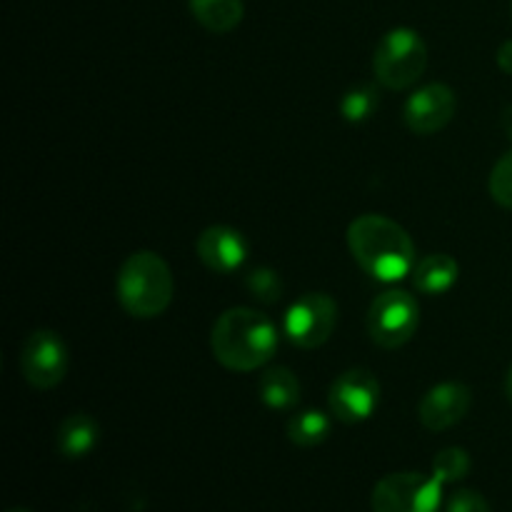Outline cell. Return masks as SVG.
Instances as JSON below:
<instances>
[{"instance_id": "obj_24", "label": "cell", "mask_w": 512, "mask_h": 512, "mask_svg": "<svg viewBox=\"0 0 512 512\" xmlns=\"http://www.w3.org/2000/svg\"><path fill=\"white\" fill-rule=\"evenodd\" d=\"M500 123H503V130L508 133V138L512 140V105H510V108H505L503 120H500Z\"/></svg>"}, {"instance_id": "obj_26", "label": "cell", "mask_w": 512, "mask_h": 512, "mask_svg": "<svg viewBox=\"0 0 512 512\" xmlns=\"http://www.w3.org/2000/svg\"><path fill=\"white\" fill-rule=\"evenodd\" d=\"M8 512H33V510H28V508H10Z\"/></svg>"}, {"instance_id": "obj_10", "label": "cell", "mask_w": 512, "mask_h": 512, "mask_svg": "<svg viewBox=\"0 0 512 512\" xmlns=\"http://www.w3.org/2000/svg\"><path fill=\"white\" fill-rule=\"evenodd\" d=\"M455 110V90L445 83H428L405 100L403 118L415 135H435L453 120Z\"/></svg>"}, {"instance_id": "obj_2", "label": "cell", "mask_w": 512, "mask_h": 512, "mask_svg": "<svg viewBox=\"0 0 512 512\" xmlns=\"http://www.w3.org/2000/svg\"><path fill=\"white\" fill-rule=\"evenodd\" d=\"M278 328L255 308H230L215 320L210 348L223 368L253 373L273 360L278 350Z\"/></svg>"}, {"instance_id": "obj_18", "label": "cell", "mask_w": 512, "mask_h": 512, "mask_svg": "<svg viewBox=\"0 0 512 512\" xmlns=\"http://www.w3.org/2000/svg\"><path fill=\"white\" fill-rule=\"evenodd\" d=\"M380 105V93L375 85L360 83L355 88H350L348 93L340 98V115H343L348 123H365L368 118H373V113Z\"/></svg>"}, {"instance_id": "obj_22", "label": "cell", "mask_w": 512, "mask_h": 512, "mask_svg": "<svg viewBox=\"0 0 512 512\" xmlns=\"http://www.w3.org/2000/svg\"><path fill=\"white\" fill-rule=\"evenodd\" d=\"M448 512H493L478 490H455L448 500Z\"/></svg>"}, {"instance_id": "obj_4", "label": "cell", "mask_w": 512, "mask_h": 512, "mask_svg": "<svg viewBox=\"0 0 512 512\" xmlns=\"http://www.w3.org/2000/svg\"><path fill=\"white\" fill-rule=\"evenodd\" d=\"M428 68V45L413 28H393L380 38L373 55V73L380 85L405 90L418 83Z\"/></svg>"}, {"instance_id": "obj_21", "label": "cell", "mask_w": 512, "mask_h": 512, "mask_svg": "<svg viewBox=\"0 0 512 512\" xmlns=\"http://www.w3.org/2000/svg\"><path fill=\"white\" fill-rule=\"evenodd\" d=\"M490 195L498 205L512 210V150L495 163L490 173Z\"/></svg>"}, {"instance_id": "obj_8", "label": "cell", "mask_w": 512, "mask_h": 512, "mask_svg": "<svg viewBox=\"0 0 512 512\" xmlns=\"http://www.w3.org/2000/svg\"><path fill=\"white\" fill-rule=\"evenodd\" d=\"M68 345L55 330H35L20 348L18 365L25 383L35 390H53L68 375Z\"/></svg>"}, {"instance_id": "obj_17", "label": "cell", "mask_w": 512, "mask_h": 512, "mask_svg": "<svg viewBox=\"0 0 512 512\" xmlns=\"http://www.w3.org/2000/svg\"><path fill=\"white\" fill-rule=\"evenodd\" d=\"M288 440L298 448H315V445L325 443L333 433V423L323 410H300L288 420Z\"/></svg>"}, {"instance_id": "obj_5", "label": "cell", "mask_w": 512, "mask_h": 512, "mask_svg": "<svg viewBox=\"0 0 512 512\" xmlns=\"http://www.w3.org/2000/svg\"><path fill=\"white\" fill-rule=\"evenodd\" d=\"M368 335L378 348L398 350L420 328V303L408 290H385L368 308Z\"/></svg>"}, {"instance_id": "obj_12", "label": "cell", "mask_w": 512, "mask_h": 512, "mask_svg": "<svg viewBox=\"0 0 512 512\" xmlns=\"http://www.w3.org/2000/svg\"><path fill=\"white\" fill-rule=\"evenodd\" d=\"M200 263L220 275L235 273L248 260V240L230 225H210L195 240Z\"/></svg>"}, {"instance_id": "obj_14", "label": "cell", "mask_w": 512, "mask_h": 512, "mask_svg": "<svg viewBox=\"0 0 512 512\" xmlns=\"http://www.w3.org/2000/svg\"><path fill=\"white\" fill-rule=\"evenodd\" d=\"M460 265L458 260L445 253L425 255L413 270V288L423 295H443L458 283Z\"/></svg>"}, {"instance_id": "obj_11", "label": "cell", "mask_w": 512, "mask_h": 512, "mask_svg": "<svg viewBox=\"0 0 512 512\" xmlns=\"http://www.w3.org/2000/svg\"><path fill=\"white\" fill-rule=\"evenodd\" d=\"M473 405V390L465 383H440L425 393L418 405V420L425 430H448L468 415Z\"/></svg>"}, {"instance_id": "obj_3", "label": "cell", "mask_w": 512, "mask_h": 512, "mask_svg": "<svg viewBox=\"0 0 512 512\" xmlns=\"http://www.w3.org/2000/svg\"><path fill=\"white\" fill-rule=\"evenodd\" d=\"M175 280L170 265L153 250H135L123 260L115 278L118 303L130 318H158L173 303Z\"/></svg>"}, {"instance_id": "obj_9", "label": "cell", "mask_w": 512, "mask_h": 512, "mask_svg": "<svg viewBox=\"0 0 512 512\" xmlns=\"http://www.w3.org/2000/svg\"><path fill=\"white\" fill-rule=\"evenodd\" d=\"M380 395H383V390H380L378 378L368 368H350L343 375H338L333 385H330V413L340 423H365L378 410Z\"/></svg>"}, {"instance_id": "obj_23", "label": "cell", "mask_w": 512, "mask_h": 512, "mask_svg": "<svg viewBox=\"0 0 512 512\" xmlns=\"http://www.w3.org/2000/svg\"><path fill=\"white\" fill-rule=\"evenodd\" d=\"M498 65L505 73L512 75V40H505L498 50Z\"/></svg>"}, {"instance_id": "obj_6", "label": "cell", "mask_w": 512, "mask_h": 512, "mask_svg": "<svg viewBox=\"0 0 512 512\" xmlns=\"http://www.w3.org/2000/svg\"><path fill=\"white\" fill-rule=\"evenodd\" d=\"M373 512H440L443 483L435 475L390 473L373 488Z\"/></svg>"}, {"instance_id": "obj_25", "label": "cell", "mask_w": 512, "mask_h": 512, "mask_svg": "<svg viewBox=\"0 0 512 512\" xmlns=\"http://www.w3.org/2000/svg\"><path fill=\"white\" fill-rule=\"evenodd\" d=\"M505 395H508V400L512 403V368L508 370V378H505Z\"/></svg>"}, {"instance_id": "obj_13", "label": "cell", "mask_w": 512, "mask_h": 512, "mask_svg": "<svg viewBox=\"0 0 512 512\" xmlns=\"http://www.w3.org/2000/svg\"><path fill=\"white\" fill-rule=\"evenodd\" d=\"M100 440V428L95 418L88 413H73L60 423L58 435H55V448L63 458L80 460L95 450Z\"/></svg>"}, {"instance_id": "obj_20", "label": "cell", "mask_w": 512, "mask_h": 512, "mask_svg": "<svg viewBox=\"0 0 512 512\" xmlns=\"http://www.w3.org/2000/svg\"><path fill=\"white\" fill-rule=\"evenodd\" d=\"M470 473V455L463 448H445L433 458V475L443 485L458 483Z\"/></svg>"}, {"instance_id": "obj_19", "label": "cell", "mask_w": 512, "mask_h": 512, "mask_svg": "<svg viewBox=\"0 0 512 512\" xmlns=\"http://www.w3.org/2000/svg\"><path fill=\"white\" fill-rule=\"evenodd\" d=\"M245 290L258 303L275 305L283 298V280H280V275L273 268H255L245 275Z\"/></svg>"}, {"instance_id": "obj_1", "label": "cell", "mask_w": 512, "mask_h": 512, "mask_svg": "<svg viewBox=\"0 0 512 512\" xmlns=\"http://www.w3.org/2000/svg\"><path fill=\"white\" fill-rule=\"evenodd\" d=\"M355 263L380 283H398L415 270V243L408 230L385 215H360L348 228Z\"/></svg>"}, {"instance_id": "obj_7", "label": "cell", "mask_w": 512, "mask_h": 512, "mask_svg": "<svg viewBox=\"0 0 512 512\" xmlns=\"http://www.w3.org/2000/svg\"><path fill=\"white\" fill-rule=\"evenodd\" d=\"M338 325V303L328 293H305L285 310L283 333L295 348L315 350L330 340Z\"/></svg>"}, {"instance_id": "obj_15", "label": "cell", "mask_w": 512, "mask_h": 512, "mask_svg": "<svg viewBox=\"0 0 512 512\" xmlns=\"http://www.w3.org/2000/svg\"><path fill=\"white\" fill-rule=\"evenodd\" d=\"M190 13L210 33H230L243 23V0H188Z\"/></svg>"}, {"instance_id": "obj_16", "label": "cell", "mask_w": 512, "mask_h": 512, "mask_svg": "<svg viewBox=\"0 0 512 512\" xmlns=\"http://www.w3.org/2000/svg\"><path fill=\"white\" fill-rule=\"evenodd\" d=\"M260 400L270 410H290L300 403V380L290 368H270L260 378Z\"/></svg>"}]
</instances>
